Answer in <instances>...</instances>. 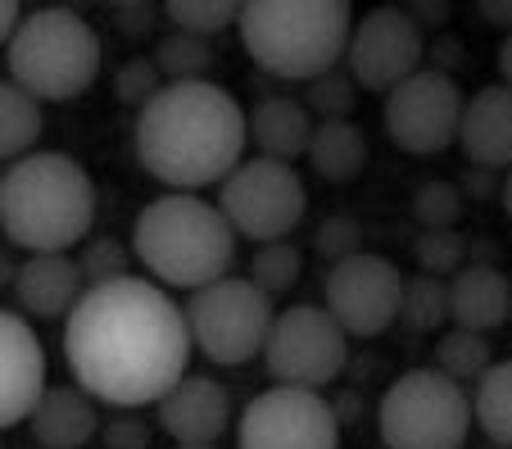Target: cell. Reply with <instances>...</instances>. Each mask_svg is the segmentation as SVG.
<instances>
[{"label":"cell","mask_w":512,"mask_h":449,"mask_svg":"<svg viewBox=\"0 0 512 449\" xmlns=\"http://www.w3.org/2000/svg\"><path fill=\"white\" fill-rule=\"evenodd\" d=\"M499 78H503V87L512 91V32L499 41Z\"/></svg>","instance_id":"ab89813d"},{"label":"cell","mask_w":512,"mask_h":449,"mask_svg":"<svg viewBox=\"0 0 512 449\" xmlns=\"http://www.w3.org/2000/svg\"><path fill=\"white\" fill-rule=\"evenodd\" d=\"M10 82H19L41 105H64L91 91L100 78V37L78 10L68 5H46V10L23 14L10 50Z\"/></svg>","instance_id":"8992f818"},{"label":"cell","mask_w":512,"mask_h":449,"mask_svg":"<svg viewBox=\"0 0 512 449\" xmlns=\"http://www.w3.org/2000/svg\"><path fill=\"white\" fill-rule=\"evenodd\" d=\"M503 214L512 218V168H508V177H503Z\"/></svg>","instance_id":"60d3db41"},{"label":"cell","mask_w":512,"mask_h":449,"mask_svg":"<svg viewBox=\"0 0 512 449\" xmlns=\"http://www.w3.org/2000/svg\"><path fill=\"white\" fill-rule=\"evenodd\" d=\"M96 227V182L64 150H32L0 173V232L28 254H68Z\"/></svg>","instance_id":"3957f363"},{"label":"cell","mask_w":512,"mask_h":449,"mask_svg":"<svg viewBox=\"0 0 512 449\" xmlns=\"http://www.w3.org/2000/svg\"><path fill=\"white\" fill-rule=\"evenodd\" d=\"M28 427L41 449H82L100 436V409L82 386H46Z\"/></svg>","instance_id":"ffe728a7"},{"label":"cell","mask_w":512,"mask_h":449,"mask_svg":"<svg viewBox=\"0 0 512 449\" xmlns=\"http://www.w3.org/2000/svg\"><path fill=\"white\" fill-rule=\"evenodd\" d=\"M177 449H218V445H177Z\"/></svg>","instance_id":"b9f144b4"},{"label":"cell","mask_w":512,"mask_h":449,"mask_svg":"<svg viewBox=\"0 0 512 449\" xmlns=\"http://www.w3.org/2000/svg\"><path fill=\"white\" fill-rule=\"evenodd\" d=\"M41 127H46L41 100H32L19 82L0 78V159H10V164L28 159L41 141Z\"/></svg>","instance_id":"603a6c76"},{"label":"cell","mask_w":512,"mask_h":449,"mask_svg":"<svg viewBox=\"0 0 512 449\" xmlns=\"http://www.w3.org/2000/svg\"><path fill=\"white\" fill-rule=\"evenodd\" d=\"M472 418L494 445L512 449V359L494 363L472 391Z\"/></svg>","instance_id":"cb8c5ba5"},{"label":"cell","mask_w":512,"mask_h":449,"mask_svg":"<svg viewBox=\"0 0 512 449\" xmlns=\"http://www.w3.org/2000/svg\"><path fill=\"white\" fill-rule=\"evenodd\" d=\"M218 209H223V218L232 223L236 236L268 245V241H286L300 227L304 209H309V191H304L295 164L254 155L223 182Z\"/></svg>","instance_id":"30bf717a"},{"label":"cell","mask_w":512,"mask_h":449,"mask_svg":"<svg viewBox=\"0 0 512 449\" xmlns=\"http://www.w3.org/2000/svg\"><path fill=\"white\" fill-rule=\"evenodd\" d=\"M313 127L318 123L309 118V105L295 96H263L250 109V141L263 159H277V164H295L300 155H309Z\"/></svg>","instance_id":"44dd1931"},{"label":"cell","mask_w":512,"mask_h":449,"mask_svg":"<svg viewBox=\"0 0 512 449\" xmlns=\"http://www.w3.org/2000/svg\"><path fill=\"white\" fill-rule=\"evenodd\" d=\"M263 368L277 386H300V391H322L349 368V336L322 304H295L277 313L263 350Z\"/></svg>","instance_id":"9c48e42d"},{"label":"cell","mask_w":512,"mask_h":449,"mask_svg":"<svg viewBox=\"0 0 512 449\" xmlns=\"http://www.w3.org/2000/svg\"><path fill=\"white\" fill-rule=\"evenodd\" d=\"M37 449H41V445H37Z\"/></svg>","instance_id":"7bdbcfd3"},{"label":"cell","mask_w":512,"mask_h":449,"mask_svg":"<svg viewBox=\"0 0 512 449\" xmlns=\"http://www.w3.org/2000/svg\"><path fill=\"white\" fill-rule=\"evenodd\" d=\"M82 295H87V277L73 254H28L14 268V300L28 318H41V323L68 318Z\"/></svg>","instance_id":"e0dca14e"},{"label":"cell","mask_w":512,"mask_h":449,"mask_svg":"<svg viewBox=\"0 0 512 449\" xmlns=\"http://www.w3.org/2000/svg\"><path fill=\"white\" fill-rule=\"evenodd\" d=\"M155 5L145 0V5H114V19H118V28L127 32V37H141V32H150L155 28Z\"/></svg>","instance_id":"8d00e7d4"},{"label":"cell","mask_w":512,"mask_h":449,"mask_svg":"<svg viewBox=\"0 0 512 449\" xmlns=\"http://www.w3.org/2000/svg\"><path fill=\"white\" fill-rule=\"evenodd\" d=\"M132 259L136 254L127 250L123 241L96 236V241L82 245L78 268H82V277H87V286H105V282H118V277H132Z\"/></svg>","instance_id":"4dcf8cb0"},{"label":"cell","mask_w":512,"mask_h":449,"mask_svg":"<svg viewBox=\"0 0 512 449\" xmlns=\"http://www.w3.org/2000/svg\"><path fill=\"white\" fill-rule=\"evenodd\" d=\"M46 395V350L23 313L0 309V431L19 427Z\"/></svg>","instance_id":"9a60e30c"},{"label":"cell","mask_w":512,"mask_h":449,"mask_svg":"<svg viewBox=\"0 0 512 449\" xmlns=\"http://www.w3.org/2000/svg\"><path fill=\"white\" fill-rule=\"evenodd\" d=\"M422 55H426V41H422V28H417L413 10L377 5V10H368L363 19H354V37H349L345 64L358 87L390 96L399 82L422 73Z\"/></svg>","instance_id":"4fadbf2b"},{"label":"cell","mask_w":512,"mask_h":449,"mask_svg":"<svg viewBox=\"0 0 512 449\" xmlns=\"http://www.w3.org/2000/svg\"><path fill=\"white\" fill-rule=\"evenodd\" d=\"M236 32L268 78L318 82L345 59L354 10L345 0H245Z\"/></svg>","instance_id":"5b68a950"},{"label":"cell","mask_w":512,"mask_h":449,"mask_svg":"<svg viewBox=\"0 0 512 449\" xmlns=\"http://www.w3.org/2000/svg\"><path fill=\"white\" fill-rule=\"evenodd\" d=\"M481 14L490 23H499V28L512 32V0H481Z\"/></svg>","instance_id":"f35d334b"},{"label":"cell","mask_w":512,"mask_h":449,"mask_svg":"<svg viewBox=\"0 0 512 449\" xmlns=\"http://www.w3.org/2000/svg\"><path fill=\"white\" fill-rule=\"evenodd\" d=\"M164 14H168V23H173V32L209 41V37H218V32L236 28L241 5H232V0H168Z\"/></svg>","instance_id":"4316f807"},{"label":"cell","mask_w":512,"mask_h":449,"mask_svg":"<svg viewBox=\"0 0 512 449\" xmlns=\"http://www.w3.org/2000/svg\"><path fill=\"white\" fill-rule=\"evenodd\" d=\"M399 323L408 332L426 336V332H440L449 323V282L445 277H408L404 282V300H399Z\"/></svg>","instance_id":"484cf974"},{"label":"cell","mask_w":512,"mask_h":449,"mask_svg":"<svg viewBox=\"0 0 512 449\" xmlns=\"http://www.w3.org/2000/svg\"><path fill=\"white\" fill-rule=\"evenodd\" d=\"M300 268H304V254L295 241H268L254 250V264H250V282L259 286L263 295H286L290 286L300 282Z\"/></svg>","instance_id":"f1b7e54d"},{"label":"cell","mask_w":512,"mask_h":449,"mask_svg":"<svg viewBox=\"0 0 512 449\" xmlns=\"http://www.w3.org/2000/svg\"><path fill=\"white\" fill-rule=\"evenodd\" d=\"M155 409H159V427L177 445H218L223 431L232 427V395L204 372H186Z\"/></svg>","instance_id":"2e32d148"},{"label":"cell","mask_w":512,"mask_h":449,"mask_svg":"<svg viewBox=\"0 0 512 449\" xmlns=\"http://www.w3.org/2000/svg\"><path fill=\"white\" fill-rule=\"evenodd\" d=\"M309 164L318 168V177L327 182H354L368 164V137L354 118H327L313 127L309 141Z\"/></svg>","instance_id":"7402d4cb"},{"label":"cell","mask_w":512,"mask_h":449,"mask_svg":"<svg viewBox=\"0 0 512 449\" xmlns=\"http://www.w3.org/2000/svg\"><path fill=\"white\" fill-rule=\"evenodd\" d=\"M236 241L241 236L232 232L223 209L200 196H186V191H168V196L150 200L132 223L136 264L159 286L191 295L232 273Z\"/></svg>","instance_id":"277c9868"},{"label":"cell","mask_w":512,"mask_h":449,"mask_svg":"<svg viewBox=\"0 0 512 449\" xmlns=\"http://www.w3.org/2000/svg\"><path fill=\"white\" fill-rule=\"evenodd\" d=\"M313 250H318L322 259H331V264H345V259L363 254V223L349 214H331L327 223L318 227V236H313Z\"/></svg>","instance_id":"e575fe53"},{"label":"cell","mask_w":512,"mask_h":449,"mask_svg":"<svg viewBox=\"0 0 512 449\" xmlns=\"http://www.w3.org/2000/svg\"><path fill=\"white\" fill-rule=\"evenodd\" d=\"M236 449H340V418L322 391L272 386L245 404Z\"/></svg>","instance_id":"8fae6325"},{"label":"cell","mask_w":512,"mask_h":449,"mask_svg":"<svg viewBox=\"0 0 512 449\" xmlns=\"http://www.w3.org/2000/svg\"><path fill=\"white\" fill-rule=\"evenodd\" d=\"M413 218L426 232H445L463 218V191L454 182H422L413 196Z\"/></svg>","instance_id":"1f68e13d"},{"label":"cell","mask_w":512,"mask_h":449,"mask_svg":"<svg viewBox=\"0 0 512 449\" xmlns=\"http://www.w3.org/2000/svg\"><path fill=\"white\" fill-rule=\"evenodd\" d=\"M191 350L186 309L145 277L87 286L78 309L64 318V363L73 386L123 413L164 400L186 377Z\"/></svg>","instance_id":"6da1fadb"},{"label":"cell","mask_w":512,"mask_h":449,"mask_svg":"<svg viewBox=\"0 0 512 449\" xmlns=\"http://www.w3.org/2000/svg\"><path fill=\"white\" fill-rule=\"evenodd\" d=\"M458 146L485 173L512 168V91L503 82L481 87L476 96H467L463 127H458Z\"/></svg>","instance_id":"ac0fdd59"},{"label":"cell","mask_w":512,"mask_h":449,"mask_svg":"<svg viewBox=\"0 0 512 449\" xmlns=\"http://www.w3.org/2000/svg\"><path fill=\"white\" fill-rule=\"evenodd\" d=\"M136 164L168 191L223 186L245 164L250 114L218 82H168L136 114Z\"/></svg>","instance_id":"7a4b0ae2"},{"label":"cell","mask_w":512,"mask_h":449,"mask_svg":"<svg viewBox=\"0 0 512 449\" xmlns=\"http://www.w3.org/2000/svg\"><path fill=\"white\" fill-rule=\"evenodd\" d=\"M358 82L349 78V73H327V78L309 82V96H304V105H309V114H322V123L327 118H349L358 105Z\"/></svg>","instance_id":"836d02e7"},{"label":"cell","mask_w":512,"mask_h":449,"mask_svg":"<svg viewBox=\"0 0 512 449\" xmlns=\"http://www.w3.org/2000/svg\"><path fill=\"white\" fill-rule=\"evenodd\" d=\"M431 368H435V372H445V377H449V381H458V386H476V381H481L485 372L494 368L490 341H485L481 332H463V327H454V332L440 336Z\"/></svg>","instance_id":"d4e9b609"},{"label":"cell","mask_w":512,"mask_h":449,"mask_svg":"<svg viewBox=\"0 0 512 449\" xmlns=\"http://www.w3.org/2000/svg\"><path fill=\"white\" fill-rule=\"evenodd\" d=\"M404 300V273L386 254H354L345 264H331L327 273V313L345 327V336H381L399 323Z\"/></svg>","instance_id":"5bb4252c"},{"label":"cell","mask_w":512,"mask_h":449,"mask_svg":"<svg viewBox=\"0 0 512 449\" xmlns=\"http://www.w3.org/2000/svg\"><path fill=\"white\" fill-rule=\"evenodd\" d=\"M472 395L435 368H408L381 395L377 431L386 449H463L472 436Z\"/></svg>","instance_id":"52a82bcc"},{"label":"cell","mask_w":512,"mask_h":449,"mask_svg":"<svg viewBox=\"0 0 512 449\" xmlns=\"http://www.w3.org/2000/svg\"><path fill=\"white\" fill-rule=\"evenodd\" d=\"M105 445L109 449H150V422L132 418V413H123V418L105 422Z\"/></svg>","instance_id":"d590c367"},{"label":"cell","mask_w":512,"mask_h":449,"mask_svg":"<svg viewBox=\"0 0 512 449\" xmlns=\"http://www.w3.org/2000/svg\"><path fill=\"white\" fill-rule=\"evenodd\" d=\"M155 64L164 82H204L213 69V46L204 37H186V32H168L155 50Z\"/></svg>","instance_id":"83f0119b"},{"label":"cell","mask_w":512,"mask_h":449,"mask_svg":"<svg viewBox=\"0 0 512 449\" xmlns=\"http://www.w3.org/2000/svg\"><path fill=\"white\" fill-rule=\"evenodd\" d=\"M417 268L426 277H454L467 268V236L458 227H445V232H422L417 236Z\"/></svg>","instance_id":"f546056e"},{"label":"cell","mask_w":512,"mask_h":449,"mask_svg":"<svg viewBox=\"0 0 512 449\" xmlns=\"http://www.w3.org/2000/svg\"><path fill=\"white\" fill-rule=\"evenodd\" d=\"M467 96L440 69H422L386 96V132L404 155H440L458 141Z\"/></svg>","instance_id":"7c38bea8"},{"label":"cell","mask_w":512,"mask_h":449,"mask_svg":"<svg viewBox=\"0 0 512 449\" xmlns=\"http://www.w3.org/2000/svg\"><path fill=\"white\" fill-rule=\"evenodd\" d=\"M512 318V282L494 264H467L449 277V323L463 332H494Z\"/></svg>","instance_id":"d6986e66"},{"label":"cell","mask_w":512,"mask_h":449,"mask_svg":"<svg viewBox=\"0 0 512 449\" xmlns=\"http://www.w3.org/2000/svg\"><path fill=\"white\" fill-rule=\"evenodd\" d=\"M272 323H277L272 295H263L250 277H223V282L195 291L186 304L191 345L223 368H241V363L259 359L268 350Z\"/></svg>","instance_id":"ba28073f"},{"label":"cell","mask_w":512,"mask_h":449,"mask_svg":"<svg viewBox=\"0 0 512 449\" xmlns=\"http://www.w3.org/2000/svg\"><path fill=\"white\" fill-rule=\"evenodd\" d=\"M19 23H23L19 5H14V0H0V46H10L14 32H19Z\"/></svg>","instance_id":"74e56055"},{"label":"cell","mask_w":512,"mask_h":449,"mask_svg":"<svg viewBox=\"0 0 512 449\" xmlns=\"http://www.w3.org/2000/svg\"><path fill=\"white\" fill-rule=\"evenodd\" d=\"M164 87L168 82H164V73H159L155 59H127L123 69L114 73V96L123 100V105H132L136 114H141V109L150 105Z\"/></svg>","instance_id":"d6a6232c"}]
</instances>
